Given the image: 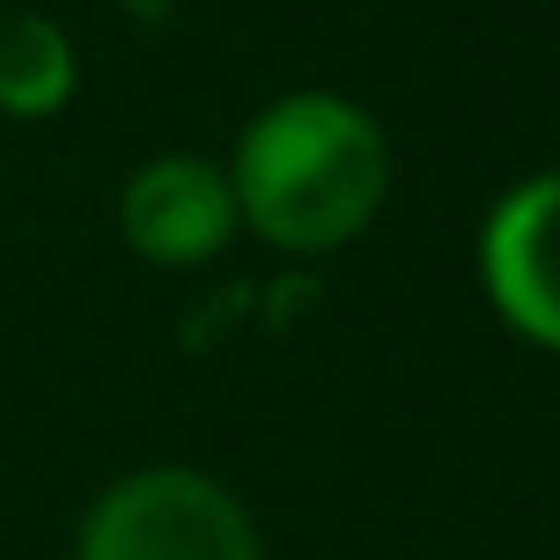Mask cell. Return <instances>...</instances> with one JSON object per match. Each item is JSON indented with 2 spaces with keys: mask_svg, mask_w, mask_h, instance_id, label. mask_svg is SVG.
Wrapping results in <instances>:
<instances>
[{
  "mask_svg": "<svg viewBox=\"0 0 560 560\" xmlns=\"http://www.w3.org/2000/svg\"><path fill=\"white\" fill-rule=\"evenodd\" d=\"M234 213L277 248H341L390 191L376 121L334 93H291L248 121L234 150Z\"/></svg>",
  "mask_w": 560,
  "mask_h": 560,
  "instance_id": "obj_1",
  "label": "cell"
},
{
  "mask_svg": "<svg viewBox=\"0 0 560 560\" xmlns=\"http://www.w3.org/2000/svg\"><path fill=\"white\" fill-rule=\"evenodd\" d=\"M79 560H262L248 511L191 468L128 476L85 511Z\"/></svg>",
  "mask_w": 560,
  "mask_h": 560,
  "instance_id": "obj_2",
  "label": "cell"
},
{
  "mask_svg": "<svg viewBox=\"0 0 560 560\" xmlns=\"http://www.w3.org/2000/svg\"><path fill=\"white\" fill-rule=\"evenodd\" d=\"M482 284L518 334L560 348V171L497 199L482 228Z\"/></svg>",
  "mask_w": 560,
  "mask_h": 560,
  "instance_id": "obj_3",
  "label": "cell"
},
{
  "mask_svg": "<svg viewBox=\"0 0 560 560\" xmlns=\"http://www.w3.org/2000/svg\"><path fill=\"white\" fill-rule=\"evenodd\" d=\"M234 185L206 156H156L121 191V228L150 262H206L234 234Z\"/></svg>",
  "mask_w": 560,
  "mask_h": 560,
  "instance_id": "obj_4",
  "label": "cell"
},
{
  "mask_svg": "<svg viewBox=\"0 0 560 560\" xmlns=\"http://www.w3.org/2000/svg\"><path fill=\"white\" fill-rule=\"evenodd\" d=\"M71 85H79V57H71L65 28L43 14H8L0 22V114L43 121L71 100Z\"/></svg>",
  "mask_w": 560,
  "mask_h": 560,
  "instance_id": "obj_5",
  "label": "cell"
},
{
  "mask_svg": "<svg viewBox=\"0 0 560 560\" xmlns=\"http://www.w3.org/2000/svg\"><path fill=\"white\" fill-rule=\"evenodd\" d=\"M128 14H136V22H171V8H178V0H121Z\"/></svg>",
  "mask_w": 560,
  "mask_h": 560,
  "instance_id": "obj_6",
  "label": "cell"
}]
</instances>
